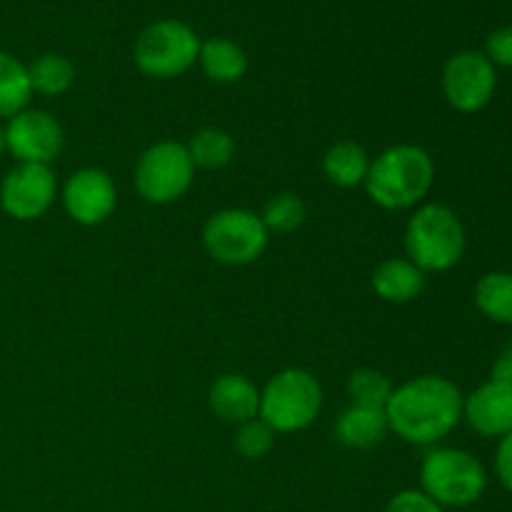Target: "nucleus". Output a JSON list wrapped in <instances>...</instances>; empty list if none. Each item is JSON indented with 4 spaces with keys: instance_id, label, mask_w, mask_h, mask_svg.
<instances>
[{
    "instance_id": "obj_1",
    "label": "nucleus",
    "mask_w": 512,
    "mask_h": 512,
    "mask_svg": "<svg viewBox=\"0 0 512 512\" xmlns=\"http://www.w3.org/2000/svg\"><path fill=\"white\" fill-rule=\"evenodd\" d=\"M385 418L400 440L430 448L460 425L463 393L443 375H418L393 390Z\"/></svg>"
},
{
    "instance_id": "obj_2",
    "label": "nucleus",
    "mask_w": 512,
    "mask_h": 512,
    "mask_svg": "<svg viewBox=\"0 0 512 512\" xmlns=\"http://www.w3.org/2000/svg\"><path fill=\"white\" fill-rule=\"evenodd\" d=\"M435 183V163L420 145L400 143L370 160L365 190L385 210H408L428 198Z\"/></svg>"
},
{
    "instance_id": "obj_3",
    "label": "nucleus",
    "mask_w": 512,
    "mask_h": 512,
    "mask_svg": "<svg viewBox=\"0 0 512 512\" xmlns=\"http://www.w3.org/2000/svg\"><path fill=\"white\" fill-rule=\"evenodd\" d=\"M465 225L455 210L440 203L420 205L405 228V253L423 273H445L463 260Z\"/></svg>"
},
{
    "instance_id": "obj_4",
    "label": "nucleus",
    "mask_w": 512,
    "mask_h": 512,
    "mask_svg": "<svg viewBox=\"0 0 512 512\" xmlns=\"http://www.w3.org/2000/svg\"><path fill=\"white\" fill-rule=\"evenodd\" d=\"M323 410V388L310 370L285 368L260 390L258 418L275 433H298L310 428Z\"/></svg>"
},
{
    "instance_id": "obj_5",
    "label": "nucleus",
    "mask_w": 512,
    "mask_h": 512,
    "mask_svg": "<svg viewBox=\"0 0 512 512\" xmlns=\"http://www.w3.org/2000/svg\"><path fill=\"white\" fill-rule=\"evenodd\" d=\"M488 488V473L473 453L460 448H433L420 463V490L440 508H468Z\"/></svg>"
},
{
    "instance_id": "obj_6",
    "label": "nucleus",
    "mask_w": 512,
    "mask_h": 512,
    "mask_svg": "<svg viewBox=\"0 0 512 512\" xmlns=\"http://www.w3.org/2000/svg\"><path fill=\"white\" fill-rule=\"evenodd\" d=\"M200 38L180 20H155L138 35L133 48L135 65L155 80L180 78L198 63Z\"/></svg>"
},
{
    "instance_id": "obj_7",
    "label": "nucleus",
    "mask_w": 512,
    "mask_h": 512,
    "mask_svg": "<svg viewBox=\"0 0 512 512\" xmlns=\"http://www.w3.org/2000/svg\"><path fill=\"white\" fill-rule=\"evenodd\" d=\"M270 233L253 210L228 208L210 215L203 228V245L215 263L250 265L265 253Z\"/></svg>"
},
{
    "instance_id": "obj_8",
    "label": "nucleus",
    "mask_w": 512,
    "mask_h": 512,
    "mask_svg": "<svg viewBox=\"0 0 512 512\" xmlns=\"http://www.w3.org/2000/svg\"><path fill=\"white\" fill-rule=\"evenodd\" d=\"M135 190L153 205L183 198L195 180V165L183 143L163 140L145 150L135 163Z\"/></svg>"
},
{
    "instance_id": "obj_9",
    "label": "nucleus",
    "mask_w": 512,
    "mask_h": 512,
    "mask_svg": "<svg viewBox=\"0 0 512 512\" xmlns=\"http://www.w3.org/2000/svg\"><path fill=\"white\" fill-rule=\"evenodd\" d=\"M495 88H498V73L485 53L463 50L445 63L443 93L458 113L483 110L493 100Z\"/></svg>"
},
{
    "instance_id": "obj_10",
    "label": "nucleus",
    "mask_w": 512,
    "mask_h": 512,
    "mask_svg": "<svg viewBox=\"0 0 512 512\" xmlns=\"http://www.w3.org/2000/svg\"><path fill=\"white\" fill-rule=\"evenodd\" d=\"M58 180L50 165L18 163L0 183V205L15 220H35L50 210Z\"/></svg>"
},
{
    "instance_id": "obj_11",
    "label": "nucleus",
    "mask_w": 512,
    "mask_h": 512,
    "mask_svg": "<svg viewBox=\"0 0 512 512\" xmlns=\"http://www.w3.org/2000/svg\"><path fill=\"white\" fill-rule=\"evenodd\" d=\"M5 143L18 163L50 165L63 150V125L48 110L25 108L8 120Z\"/></svg>"
},
{
    "instance_id": "obj_12",
    "label": "nucleus",
    "mask_w": 512,
    "mask_h": 512,
    "mask_svg": "<svg viewBox=\"0 0 512 512\" xmlns=\"http://www.w3.org/2000/svg\"><path fill=\"white\" fill-rule=\"evenodd\" d=\"M118 190L113 178L100 168H80L65 180L63 208L75 223L93 225L105 223L115 213Z\"/></svg>"
},
{
    "instance_id": "obj_13",
    "label": "nucleus",
    "mask_w": 512,
    "mask_h": 512,
    "mask_svg": "<svg viewBox=\"0 0 512 512\" xmlns=\"http://www.w3.org/2000/svg\"><path fill=\"white\" fill-rule=\"evenodd\" d=\"M463 420L483 438H505L512 433V383L490 378L478 385L463 398Z\"/></svg>"
},
{
    "instance_id": "obj_14",
    "label": "nucleus",
    "mask_w": 512,
    "mask_h": 512,
    "mask_svg": "<svg viewBox=\"0 0 512 512\" xmlns=\"http://www.w3.org/2000/svg\"><path fill=\"white\" fill-rule=\"evenodd\" d=\"M208 405L223 423L243 425L260 413V388L245 375H220L208 390Z\"/></svg>"
},
{
    "instance_id": "obj_15",
    "label": "nucleus",
    "mask_w": 512,
    "mask_h": 512,
    "mask_svg": "<svg viewBox=\"0 0 512 512\" xmlns=\"http://www.w3.org/2000/svg\"><path fill=\"white\" fill-rule=\"evenodd\" d=\"M390 433L385 410L363 408V405H350L335 420L333 435L340 445L353 450L378 448Z\"/></svg>"
},
{
    "instance_id": "obj_16",
    "label": "nucleus",
    "mask_w": 512,
    "mask_h": 512,
    "mask_svg": "<svg viewBox=\"0 0 512 512\" xmlns=\"http://www.w3.org/2000/svg\"><path fill=\"white\" fill-rule=\"evenodd\" d=\"M425 288V273L408 258H388L375 268L373 290L385 303L403 305L420 298Z\"/></svg>"
},
{
    "instance_id": "obj_17",
    "label": "nucleus",
    "mask_w": 512,
    "mask_h": 512,
    "mask_svg": "<svg viewBox=\"0 0 512 512\" xmlns=\"http://www.w3.org/2000/svg\"><path fill=\"white\" fill-rule=\"evenodd\" d=\"M198 63L213 83H238L248 73V55L228 38H210L200 43Z\"/></svg>"
},
{
    "instance_id": "obj_18",
    "label": "nucleus",
    "mask_w": 512,
    "mask_h": 512,
    "mask_svg": "<svg viewBox=\"0 0 512 512\" xmlns=\"http://www.w3.org/2000/svg\"><path fill=\"white\" fill-rule=\"evenodd\" d=\"M370 170V155L365 153L363 145L353 140H340L330 145L328 153L323 155V173L338 188H358L365 183Z\"/></svg>"
},
{
    "instance_id": "obj_19",
    "label": "nucleus",
    "mask_w": 512,
    "mask_h": 512,
    "mask_svg": "<svg viewBox=\"0 0 512 512\" xmlns=\"http://www.w3.org/2000/svg\"><path fill=\"white\" fill-rule=\"evenodd\" d=\"M475 308L488 320L500 325H512V273L493 270L475 283Z\"/></svg>"
},
{
    "instance_id": "obj_20",
    "label": "nucleus",
    "mask_w": 512,
    "mask_h": 512,
    "mask_svg": "<svg viewBox=\"0 0 512 512\" xmlns=\"http://www.w3.org/2000/svg\"><path fill=\"white\" fill-rule=\"evenodd\" d=\"M30 95L33 88H30L28 65L0 50V118H13L28 108Z\"/></svg>"
},
{
    "instance_id": "obj_21",
    "label": "nucleus",
    "mask_w": 512,
    "mask_h": 512,
    "mask_svg": "<svg viewBox=\"0 0 512 512\" xmlns=\"http://www.w3.org/2000/svg\"><path fill=\"white\" fill-rule=\"evenodd\" d=\"M195 168L220 170L233 160L235 140L228 130L223 128H203L188 140L185 145Z\"/></svg>"
},
{
    "instance_id": "obj_22",
    "label": "nucleus",
    "mask_w": 512,
    "mask_h": 512,
    "mask_svg": "<svg viewBox=\"0 0 512 512\" xmlns=\"http://www.w3.org/2000/svg\"><path fill=\"white\" fill-rule=\"evenodd\" d=\"M28 78L33 93L63 95L75 83V65L65 55L45 53L28 65Z\"/></svg>"
},
{
    "instance_id": "obj_23",
    "label": "nucleus",
    "mask_w": 512,
    "mask_h": 512,
    "mask_svg": "<svg viewBox=\"0 0 512 512\" xmlns=\"http://www.w3.org/2000/svg\"><path fill=\"white\" fill-rule=\"evenodd\" d=\"M345 388H348L350 405H363V408L375 410L388 408V400L395 390L388 375L375 368L353 370Z\"/></svg>"
},
{
    "instance_id": "obj_24",
    "label": "nucleus",
    "mask_w": 512,
    "mask_h": 512,
    "mask_svg": "<svg viewBox=\"0 0 512 512\" xmlns=\"http://www.w3.org/2000/svg\"><path fill=\"white\" fill-rule=\"evenodd\" d=\"M308 208H305L303 198L295 193H278L265 203L263 210V223L268 233H293L303 225Z\"/></svg>"
},
{
    "instance_id": "obj_25",
    "label": "nucleus",
    "mask_w": 512,
    "mask_h": 512,
    "mask_svg": "<svg viewBox=\"0 0 512 512\" xmlns=\"http://www.w3.org/2000/svg\"><path fill=\"white\" fill-rule=\"evenodd\" d=\"M275 445V430L268 423H263L260 418L248 420V423L238 425V433H235V450H238L243 458L258 460L273 450Z\"/></svg>"
},
{
    "instance_id": "obj_26",
    "label": "nucleus",
    "mask_w": 512,
    "mask_h": 512,
    "mask_svg": "<svg viewBox=\"0 0 512 512\" xmlns=\"http://www.w3.org/2000/svg\"><path fill=\"white\" fill-rule=\"evenodd\" d=\"M385 512H445L423 490H400L385 505Z\"/></svg>"
},
{
    "instance_id": "obj_27",
    "label": "nucleus",
    "mask_w": 512,
    "mask_h": 512,
    "mask_svg": "<svg viewBox=\"0 0 512 512\" xmlns=\"http://www.w3.org/2000/svg\"><path fill=\"white\" fill-rule=\"evenodd\" d=\"M485 55L493 65H503L512 68V28H498L488 35L485 43Z\"/></svg>"
},
{
    "instance_id": "obj_28",
    "label": "nucleus",
    "mask_w": 512,
    "mask_h": 512,
    "mask_svg": "<svg viewBox=\"0 0 512 512\" xmlns=\"http://www.w3.org/2000/svg\"><path fill=\"white\" fill-rule=\"evenodd\" d=\"M495 475L500 485L512 493V433L500 438L498 450H495Z\"/></svg>"
},
{
    "instance_id": "obj_29",
    "label": "nucleus",
    "mask_w": 512,
    "mask_h": 512,
    "mask_svg": "<svg viewBox=\"0 0 512 512\" xmlns=\"http://www.w3.org/2000/svg\"><path fill=\"white\" fill-rule=\"evenodd\" d=\"M490 378L503 380V383H512V343L498 355V360H495V365H493V375H490Z\"/></svg>"
},
{
    "instance_id": "obj_30",
    "label": "nucleus",
    "mask_w": 512,
    "mask_h": 512,
    "mask_svg": "<svg viewBox=\"0 0 512 512\" xmlns=\"http://www.w3.org/2000/svg\"><path fill=\"white\" fill-rule=\"evenodd\" d=\"M5 150H8V143H5V128L0 125V155H3Z\"/></svg>"
}]
</instances>
